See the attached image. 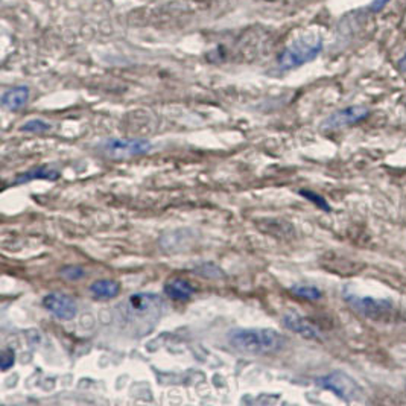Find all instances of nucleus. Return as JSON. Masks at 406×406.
<instances>
[{
    "label": "nucleus",
    "mask_w": 406,
    "mask_h": 406,
    "mask_svg": "<svg viewBox=\"0 0 406 406\" xmlns=\"http://www.w3.org/2000/svg\"><path fill=\"white\" fill-rule=\"evenodd\" d=\"M227 342L239 353L265 356L280 352L286 338L275 329L238 328L227 333Z\"/></svg>",
    "instance_id": "f257e3e1"
},
{
    "label": "nucleus",
    "mask_w": 406,
    "mask_h": 406,
    "mask_svg": "<svg viewBox=\"0 0 406 406\" xmlns=\"http://www.w3.org/2000/svg\"><path fill=\"white\" fill-rule=\"evenodd\" d=\"M166 308L163 298L153 293L133 294L121 305V315L134 329H149L160 320Z\"/></svg>",
    "instance_id": "f03ea898"
},
{
    "label": "nucleus",
    "mask_w": 406,
    "mask_h": 406,
    "mask_svg": "<svg viewBox=\"0 0 406 406\" xmlns=\"http://www.w3.org/2000/svg\"><path fill=\"white\" fill-rule=\"evenodd\" d=\"M323 51L321 37H303L294 41L278 56V67L282 71H293L306 63L314 61Z\"/></svg>",
    "instance_id": "7ed1b4c3"
},
{
    "label": "nucleus",
    "mask_w": 406,
    "mask_h": 406,
    "mask_svg": "<svg viewBox=\"0 0 406 406\" xmlns=\"http://www.w3.org/2000/svg\"><path fill=\"white\" fill-rule=\"evenodd\" d=\"M98 151L110 160H125L148 154L153 143L148 138H103L98 143Z\"/></svg>",
    "instance_id": "20e7f679"
},
{
    "label": "nucleus",
    "mask_w": 406,
    "mask_h": 406,
    "mask_svg": "<svg viewBox=\"0 0 406 406\" xmlns=\"http://www.w3.org/2000/svg\"><path fill=\"white\" fill-rule=\"evenodd\" d=\"M315 384L323 390L333 392L336 397H340L345 402L362 400L365 394L364 388L357 384V380L341 370H335L328 375L317 377Z\"/></svg>",
    "instance_id": "39448f33"
},
{
    "label": "nucleus",
    "mask_w": 406,
    "mask_h": 406,
    "mask_svg": "<svg viewBox=\"0 0 406 406\" xmlns=\"http://www.w3.org/2000/svg\"><path fill=\"white\" fill-rule=\"evenodd\" d=\"M344 298L347 303H349L357 312V314H361L370 320H376V321L385 320L392 314V310H394L392 301L388 298L361 297V295L350 294V293H345Z\"/></svg>",
    "instance_id": "423d86ee"
},
{
    "label": "nucleus",
    "mask_w": 406,
    "mask_h": 406,
    "mask_svg": "<svg viewBox=\"0 0 406 406\" xmlns=\"http://www.w3.org/2000/svg\"><path fill=\"white\" fill-rule=\"evenodd\" d=\"M370 116V108L365 106H350L332 113L321 122V130L324 131H336L347 128V126L356 125L365 121Z\"/></svg>",
    "instance_id": "0eeeda50"
},
{
    "label": "nucleus",
    "mask_w": 406,
    "mask_h": 406,
    "mask_svg": "<svg viewBox=\"0 0 406 406\" xmlns=\"http://www.w3.org/2000/svg\"><path fill=\"white\" fill-rule=\"evenodd\" d=\"M44 309L52 314L55 318L61 321H71L78 314L76 301L61 293H51L43 297Z\"/></svg>",
    "instance_id": "6e6552de"
},
{
    "label": "nucleus",
    "mask_w": 406,
    "mask_h": 406,
    "mask_svg": "<svg viewBox=\"0 0 406 406\" xmlns=\"http://www.w3.org/2000/svg\"><path fill=\"white\" fill-rule=\"evenodd\" d=\"M283 326L291 330L300 336H303L306 340L310 341H321L323 340V333L321 330L315 326V324H312L308 318L301 317L297 312H286L282 318Z\"/></svg>",
    "instance_id": "1a4fd4ad"
},
{
    "label": "nucleus",
    "mask_w": 406,
    "mask_h": 406,
    "mask_svg": "<svg viewBox=\"0 0 406 406\" xmlns=\"http://www.w3.org/2000/svg\"><path fill=\"white\" fill-rule=\"evenodd\" d=\"M60 177H61L60 171L52 169L49 166H39V168H34V169H29L26 172L19 173V176H16V178L13 180V184L20 186V184H26L31 181H36V180L56 181Z\"/></svg>",
    "instance_id": "9d476101"
},
{
    "label": "nucleus",
    "mask_w": 406,
    "mask_h": 406,
    "mask_svg": "<svg viewBox=\"0 0 406 406\" xmlns=\"http://www.w3.org/2000/svg\"><path fill=\"white\" fill-rule=\"evenodd\" d=\"M29 99V88L26 86H17L8 88L2 95V107L9 111H17L26 106Z\"/></svg>",
    "instance_id": "9b49d317"
},
{
    "label": "nucleus",
    "mask_w": 406,
    "mask_h": 406,
    "mask_svg": "<svg viewBox=\"0 0 406 406\" xmlns=\"http://www.w3.org/2000/svg\"><path fill=\"white\" fill-rule=\"evenodd\" d=\"M193 291H195L193 286L188 280H184V278H180V277L171 278V280H168L163 288L165 295L176 301L189 300L193 295Z\"/></svg>",
    "instance_id": "f8f14e48"
},
{
    "label": "nucleus",
    "mask_w": 406,
    "mask_h": 406,
    "mask_svg": "<svg viewBox=\"0 0 406 406\" xmlns=\"http://www.w3.org/2000/svg\"><path fill=\"white\" fill-rule=\"evenodd\" d=\"M88 291L98 300H111L121 294V283L111 278H101L88 286Z\"/></svg>",
    "instance_id": "ddd939ff"
},
{
    "label": "nucleus",
    "mask_w": 406,
    "mask_h": 406,
    "mask_svg": "<svg viewBox=\"0 0 406 406\" xmlns=\"http://www.w3.org/2000/svg\"><path fill=\"white\" fill-rule=\"evenodd\" d=\"M293 294H295L297 297L303 298V300H309V301H317L323 297V293L317 286H310V285H294L291 288Z\"/></svg>",
    "instance_id": "4468645a"
},
{
    "label": "nucleus",
    "mask_w": 406,
    "mask_h": 406,
    "mask_svg": "<svg viewBox=\"0 0 406 406\" xmlns=\"http://www.w3.org/2000/svg\"><path fill=\"white\" fill-rule=\"evenodd\" d=\"M20 130L31 134H44L52 130V123L44 119H29L20 126Z\"/></svg>",
    "instance_id": "2eb2a0df"
},
{
    "label": "nucleus",
    "mask_w": 406,
    "mask_h": 406,
    "mask_svg": "<svg viewBox=\"0 0 406 406\" xmlns=\"http://www.w3.org/2000/svg\"><path fill=\"white\" fill-rule=\"evenodd\" d=\"M60 275L63 278H66V280L76 282V280H81V278L86 277V270L79 265H66L60 270Z\"/></svg>",
    "instance_id": "dca6fc26"
},
{
    "label": "nucleus",
    "mask_w": 406,
    "mask_h": 406,
    "mask_svg": "<svg viewBox=\"0 0 406 406\" xmlns=\"http://www.w3.org/2000/svg\"><path fill=\"white\" fill-rule=\"evenodd\" d=\"M301 196H305L306 200H309L312 204H315L318 208H321V210L324 212H330L332 208H330V204L328 203V200H324L321 195H318L317 192H312V191H306V189H301L298 192Z\"/></svg>",
    "instance_id": "f3484780"
},
{
    "label": "nucleus",
    "mask_w": 406,
    "mask_h": 406,
    "mask_svg": "<svg viewBox=\"0 0 406 406\" xmlns=\"http://www.w3.org/2000/svg\"><path fill=\"white\" fill-rule=\"evenodd\" d=\"M14 362H16L14 350H11V349L5 350L2 353V357H0V367H2V371H8L11 367L14 365Z\"/></svg>",
    "instance_id": "a211bd4d"
},
{
    "label": "nucleus",
    "mask_w": 406,
    "mask_h": 406,
    "mask_svg": "<svg viewBox=\"0 0 406 406\" xmlns=\"http://www.w3.org/2000/svg\"><path fill=\"white\" fill-rule=\"evenodd\" d=\"M388 4H390V0H373L370 5V9L373 11V13H379V11L384 9Z\"/></svg>",
    "instance_id": "6ab92c4d"
},
{
    "label": "nucleus",
    "mask_w": 406,
    "mask_h": 406,
    "mask_svg": "<svg viewBox=\"0 0 406 406\" xmlns=\"http://www.w3.org/2000/svg\"><path fill=\"white\" fill-rule=\"evenodd\" d=\"M399 68H400V72L406 73V52H405V55L400 58V61H399Z\"/></svg>",
    "instance_id": "aec40b11"
}]
</instances>
